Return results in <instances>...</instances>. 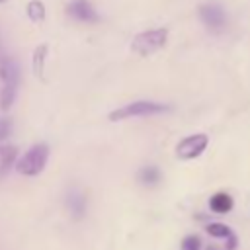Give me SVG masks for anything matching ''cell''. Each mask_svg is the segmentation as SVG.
I'll list each match as a JSON object with an SVG mask.
<instances>
[{"mask_svg":"<svg viewBox=\"0 0 250 250\" xmlns=\"http://www.w3.org/2000/svg\"><path fill=\"white\" fill-rule=\"evenodd\" d=\"M0 80H2V92H0V107L10 109L14 104L18 84H20V68L18 62L10 57L0 59Z\"/></svg>","mask_w":250,"mask_h":250,"instance_id":"obj_1","label":"cell"},{"mask_svg":"<svg viewBox=\"0 0 250 250\" xmlns=\"http://www.w3.org/2000/svg\"><path fill=\"white\" fill-rule=\"evenodd\" d=\"M47 158H49V146L45 143H37L16 162V170L23 176H37L43 172Z\"/></svg>","mask_w":250,"mask_h":250,"instance_id":"obj_2","label":"cell"},{"mask_svg":"<svg viewBox=\"0 0 250 250\" xmlns=\"http://www.w3.org/2000/svg\"><path fill=\"white\" fill-rule=\"evenodd\" d=\"M168 41V29L166 27H156V29H146L141 31L139 35L133 37L131 49L139 55H150L158 49H162Z\"/></svg>","mask_w":250,"mask_h":250,"instance_id":"obj_3","label":"cell"},{"mask_svg":"<svg viewBox=\"0 0 250 250\" xmlns=\"http://www.w3.org/2000/svg\"><path fill=\"white\" fill-rule=\"evenodd\" d=\"M168 107L164 104H156V102H146V100H141V102H133V104H127L123 107H117L109 113V119L111 121H121V119H127V117H139V115H156V113H162L166 111Z\"/></svg>","mask_w":250,"mask_h":250,"instance_id":"obj_4","label":"cell"},{"mask_svg":"<svg viewBox=\"0 0 250 250\" xmlns=\"http://www.w3.org/2000/svg\"><path fill=\"white\" fill-rule=\"evenodd\" d=\"M207 135L205 133H195V135H189L186 139H182L178 145H176V156L182 158V160H191V158H197L205 148H207Z\"/></svg>","mask_w":250,"mask_h":250,"instance_id":"obj_5","label":"cell"},{"mask_svg":"<svg viewBox=\"0 0 250 250\" xmlns=\"http://www.w3.org/2000/svg\"><path fill=\"white\" fill-rule=\"evenodd\" d=\"M199 18L209 29H215V31L223 29L227 23V16L219 4H203L199 8Z\"/></svg>","mask_w":250,"mask_h":250,"instance_id":"obj_6","label":"cell"},{"mask_svg":"<svg viewBox=\"0 0 250 250\" xmlns=\"http://www.w3.org/2000/svg\"><path fill=\"white\" fill-rule=\"evenodd\" d=\"M66 12H68V16H72L78 21H96L98 20V14L88 0H72L66 6Z\"/></svg>","mask_w":250,"mask_h":250,"instance_id":"obj_7","label":"cell"},{"mask_svg":"<svg viewBox=\"0 0 250 250\" xmlns=\"http://www.w3.org/2000/svg\"><path fill=\"white\" fill-rule=\"evenodd\" d=\"M209 207H211L213 213H221V215L229 213L232 209V197L229 193H225V191H219L209 199Z\"/></svg>","mask_w":250,"mask_h":250,"instance_id":"obj_8","label":"cell"},{"mask_svg":"<svg viewBox=\"0 0 250 250\" xmlns=\"http://www.w3.org/2000/svg\"><path fill=\"white\" fill-rule=\"evenodd\" d=\"M68 207H70V211L76 219H82L84 213H86V197L78 191H72L68 195Z\"/></svg>","mask_w":250,"mask_h":250,"instance_id":"obj_9","label":"cell"},{"mask_svg":"<svg viewBox=\"0 0 250 250\" xmlns=\"http://www.w3.org/2000/svg\"><path fill=\"white\" fill-rule=\"evenodd\" d=\"M18 156L16 146H0V176H4Z\"/></svg>","mask_w":250,"mask_h":250,"instance_id":"obj_10","label":"cell"},{"mask_svg":"<svg viewBox=\"0 0 250 250\" xmlns=\"http://www.w3.org/2000/svg\"><path fill=\"white\" fill-rule=\"evenodd\" d=\"M45 57H47V45H39L35 51H33V74L37 78L43 80V66H45Z\"/></svg>","mask_w":250,"mask_h":250,"instance_id":"obj_11","label":"cell"},{"mask_svg":"<svg viewBox=\"0 0 250 250\" xmlns=\"http://www.w3.org/2000/svg\"><path fill=\"white\" fill-rule=\"evenodd\" d=\"M27 16L31 21H43L45 20V6L39 0H31L27 4Z\"/></svg>","mask_w":250,"mask_h":250,"instance_id":"obj_12","label":"cell"},{"mask_svg":"<svg viewBox=\"0 0 250 250\" xmlns=\"http://www.w3.org/2000/svg\"><path fill=\"white\" fill-rule=\"evenodd\" d=\"M139 180H141L145 186H154V184L160 180V172H158V168H154V166H146V168H143V170L139 172Z\"/></svg>","mask_w":250,"mask_h":250,"instance_id":"obj_13","label":"cell"},{"mask_svg":"<svg viewBox=\"0 0 250 250\" xmlns=\"http://www.w3.org/2000/svg\"><path fill=\"white\" fill-rule=\"evenodd\" d=\"M205 230H207V234H211L213 238H227V236L232 232L225 223H209V225H205Z\"/></svg>","mask_w":250,"mask_h":250,"instance_id":"obj_14","label":"cell"},{"mask_svg":"<svg viewBox=\"0 0 250 250\" xmlns=\"http://www.w3.org/2000/svg\"><path fill=\"white\" fill-rule=\"evenodd\" d=\"M180 250H201V240H199V236L188 234V236L182 240Z\"/></svg>","mask_w":250,"mask_h":250,"instance_id":"obj_15","label":"cell"},{"mask_svg":"<svg viewBox=\"0 0 250 250\" xmlns=\"http://www.w3.org/2000/svg\"><path fill=\"white\" fill-rule=\"evenodd\" d=\"M10 131H12V121L6 119V117H2L0 119V141H4L10 135Z\"/></svg>","mask_w":250,"mask_h":250,"instance_id":"obj_16","label":"cell"},{"mask_svg":"<svg viewBox=\"0 0 250 250\" xmlns=\"http://www.w3.org/2000/svg\"><path fill=\"white\" fill-rule=\"evenodd\" d=\"M225 240H227V244H225V246H227V250H234V248H236V244H238V240H236V236H234L232 232H230Z\"/></svg>","mask_w":250,"mask_h":250,"instance_id":"obj_17","label":"cell"},{"mask_svg":"<svg viewBox=\"0 0 250 250\" xmlns=\"http://www.w3.org/2000/svg\"><path fill=\"white\" fill-rule=\"evenodd\" d=\"M205 250H221V248H217V246H207Z\"/></svg>","mask_w":250,"mask_h":250,"instance_id":"obj_18","label":"cell"},{"mask_svg":"<svg viewBox=\"0 0 250 250\" xmlns=\"http://www.w3.org/2000/svg\"><path fill=\"white\" fill-rule=\"evenodd\" d=\"M2 2H4V0H0V4H2Z\"/></svg>","mask_w":250,"mask_h":250,"instance_id":"obj_19","label":"cell"}]
</instances>
